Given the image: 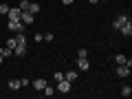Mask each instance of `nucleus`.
<instances>
[{
  "instance_id": "f257e3e1",
  "label": "nucleus",
  "mask_w": 132,
  "mask_h": 99,
  "mask_svg": "<svg viewBox=\"0 0 132 99\" xmlns=\"http://www.w3.org/2000/svg\"><path fill=\"white\" fill-rule=\"evenodd\" d=\"M9 29L13 33H24V24L20 20H9Z\"/></svg>"
},
{
  "instance_id": "f03ea898",
  "label": "nucleus",
  "mask_w": 132,
  "mask_h": 99,
  "mask_svg": "<svg viewBox=\"0 0 132 99\" xmlns=\"http://www.w3.org/2000/svg\"><path fill=\"white\" fill-rule=\"evenodd\" d=\"M33 20H35V15L31 11H22V15H20V22L22 24H33Z\"/></svg>"
},
{
  "instance_id": "7ed1b4c3",
  "label": "nucleus",
  "mask_w": 132,
  "mask_h": 99,
  "mask_svg": "<svg viewBox=\"0 0 132 99\" xmlns=\"http://www.w3.org/2000/svg\"><path fill=\"white\" fill-rule=\"evenodd\" d=\"M130 75V66L128 64H117V77H128Z\"/></svg>"
},
{
  "instance_id": "20e7f679",
  "label": "nucleus",
  "mask_w": 132,
  "mask_h": 99,
  "mask_svg": "<svg viewBox=\"0 0 132 99\" xmlns=\"http://www.w3.org/2000/svg\"><path fill=\"white\" fill-rule=\"evenodd\" d=\"M119 31H121L123 35H126V38H130V35H132V22L128 20L126 24H121V27H119Z\"/></svg>"
},
{
  "instance_id": "39448f33",
  "label": "nucleus",
  "mask_w": 132,
  "mask_h": 99,
  "mask_svg": "<svg viewBox=\"0 0 132 99\" xmlns=\"http://www.w3.org/2000/svg\"><path fill=\"white\" fill-rule=\"evenodd\" d=\"M126 22H128V15H126V13H119L117 18H114L112 27H114V29H119V27H121V24H126Z\"/></svg>"
},
{
  "instance_id": "423d86ee",
  "label": "nucleus",
  "mask_w": 132,
  "mask_h": 99,
  "mask_svg": "<svg viewBox=\"0 0 132 99\" xmlns=\"http://www.w3.org/2000/svg\"><path fill=\"white\" fill-rule=\"evenodd\" d=\"M13 55L24 57V55H27V44H15V48H13Z\"/></svg>"
},
{
  "instance_id": "0eeeda50",
  "label": "nucleus",
  "mask_w": 132,
  "mask_h": 99,
  "mask_svg": "<svg viewBox=\"0 0 132 99\" xmlns=\"http://www.w3.org/2000/svg\"><path fill=\"white\" fill-rule=\"evenodd\" d=\"M57 90H60V93H68V90H71V81H66V79L57 81Z\"/></svg>"
},
{
  "instance_id": "6e6552de",
  "label": "nucleus",
  "mask_w": 132,
  "mask_h": 99,
  "mask_svg": "<svg viewBox=\"0 0 132 99\" xmlns=\"http://www.w3.org/2000/svg\"><path fill=\"white\" fill-rule=\"evenodd\" d=\"M9 20H20V15H22V11H20V7H15V9H9Z\"/></svg>"
},
{
  "instance_id": "1a4fd4ad",
  "label": "nucleus",
  "mask_w": 132,
  "mask_h": 99,
  "mask_svg": "<svg viewBox=\"0 0 132 99\" xmlns=\"http://www.w3.org/2000/svg\"><path fill=\"white\" fill-rule=\"evenodd\" d=\"M77 66H79V71H88L90 62L86 60V57H77Z\"/></svg>"
},
{
  "instance_id": "9d476101",
  "label": "nucleus",
  "mask_w": 132,
  "mask_h": 99,
  "mask_svg": "<svg viewBox=\"0 0 132 99\" xmlns=\"http://www.w3.org/2000/svg\"><path fill=\"white\" fill-rule=\"evenodd\" d=\"M44 86H46V79H42V77L33 81V88H35V90H44Z\"/></svg>"
},
{
  "instance_id": "9b49d317",
  "label": "nucleus",
  "mask_w": 132,
  "mask_h": 99,
  "mask_svg": "<svg viewBox=\"0 0 132 99\" xmlns=\"http://www.w3.org/2000/svg\"><path fill=\"white\" fill-rule=\"evenodd\" d=\"M64 79H66V81H71V84H73V81L77 79V73H75V71H68V73H64Z\"/></svg>"
},
{
  "instance_id": "f8f14e48",
  "label": "nucleus",
  "mask_w": 132,
  "mask_h": 99,
  "mask_svg": "<svg viewBox=\"0 0 132 99\" xmlns=\"http://www.w3.org/2000/svg\"><path fill=\"white\" fill-rule=\"evenodd\" d=\"M9 88H11V90H20V88H22L20 79H9Z\"/></svg>"
},
{
  "instance_id": "ddd939ff",
  "label": "nucleus",
  "mask_w": 132,
  "mask_h": 99,
  "mask_svg": "<svg viewBox=\"0 0 132 99\" xmlns=\"http://www.w3.org/2000/svg\"><path fill=\"white\" fill-rule=\"evenodd\" d=\"M42 93H44V97H53V95H55V88H53V86H44V90H42Z\"/></svg>"
},
{
  "instance_id": "4468645a",
  "label": "nucleus",
  "mask_w": 132,
  "mask_h": 99,
  "mask_svg": "<svg viewBox=\"0 0 132 99\" xmlns=\"http://www.w3.org/2000/svg\"><path fill=\"white\" fill-rule=\"evenodd\" d=\"M27 11H31L33 15H35V13H40V5H33V2H31V5H29V9H27Z\"/></svg>"
},
{
  "instance_id": "2eb2a0df",
  "label": "nucleus",
  "mask_w": 132,
  "mask_h": 99,
  "mask_svg": "<svg viewBox=\"0 0 132 99\" xmlns=\"http://www.w3.org/2000/svg\"><path fill=\"white\" fill-rule=\"evenodd\" d=\"M121 95H123V97H130V95H132V88H130V86H123V88H121Z\"/></svg>"
},
{
  "instance_id": "dca6fc26",
  "label": "nucleus",
  "mask_w": 132,
  "mask_h": 99,
  "mask_svg": "<svg viewBox=\"0 0 132 99\" xmlns=\"http://www.w3.org/2000/svg\"><path fill=\"white\" fill-rule=\"evenodd\" d=\"M114 60H117V64H126V60H128V57L123 55V53H119V55L114 57Z\"/></svg>"
},
{
  "instance_id": "f3484780",
  "label": "nucleus",
  "mask_w": 132,
  "mask_h": 99,
  "mask_svg": "<svg viewBox=\"0 0 132 99\" xmlns=\"http://www.w3.org/2000/svg\"><path fill=\"white\" fill-rule=\"evenodd\" d=\"M7 48H11V51L15 48V38H9V40H7Z\"/></svg>"
},
{
  "instance_id": "a211bd4d",
  "label": "nucleus",
  "mask_w": 132,
  "mask_h": 99,
  "mask_svg": "<svg viewBox=\"0 0 132 99\" xmlns=\"http://www.w3.org/2000/svg\"><path fill=\"white\" fill-rule=\"evenodd\" d=\"M29 5H31L29 0H22V2H20V11H27V9H29Z\"/></svg>"
},
{
  "instance_id": "6ab92c4d",
  "label": "nucleus",
  "mask_w": 132,
  "mask_h": 99,
  "mask_svg": "<svg viewBox=\"0 0 132 99\" xmlns=\"http://www.w3.org/2000/svg\"><path fill=\"white\" fill-rule=\"evenodd\" d=\"M9 9H11L9 5H0V13H2V15H7V13H9Z\"/></svg>"
},
{
  "instance_id": "aec40b11",
  "label": "nucleus",
  "mask_w": 132,
  "mask_h": 99,
  "mask_svg": "<svg viewBox=\"0 0 132 99\" xmlns=\"http://www.w3.org/2000/svg\"><path fill=\"white\" fill-rule=\"evenodd\" d=\"M53 79H55V81H62V79H64V73H55V75H53Z\"/></svg>"
},
{
  "instance_id": "412c9836",
  "label": "nucleus",
  "mask_w": 132,
  "mask_h": 99,
  "mask_svg": "<svg viewBox=\"0 0 132 99\" xmlns=\"http://www.w3.org/2000/svg\"><path fill=\"white\" fill-rule=\"evenodd\" d=\"M88 55V51H86V48H79V51H77V57H86Z\"/></svg>"
},
{
  "instance_id": "4be33fe9",
  "label": "nucleus",
  "mask_w": 132,
  "mask_h": 99,
  "mask_svg": "<svg viewBox=\"0 0 132 99\" xmlns=\"http://www.w3.org/2000/svg\"><path fill=\"white\" fill-rule=\"evenodd\" d=\"M33 40H35V42H44V35H42V33H35V38H33Z\"/></svg>"
},
{
  "instance_id": "5701e85b",
  "label": "nucleus",
  "mask_w": 132,
  "mask_h": 99,
  "mask_svg": "<svg viewBox=\"0 0 132 99\" xmlns=\"http://www.w3.org/2000/svg\"><path fill=\"white\" fill-rule=\"evenodd\" d=\"M53 40V33H44V42H51Z\"/></svg>"
},
{
  "instance_id": "b1692460",
  "label": "nucleus",
  "mask_w": 132,
  "mask_h": 99,
  "mask_svg": "<svg viewBox=\"0 0 132 99\" xmlns=\"http://www.w3.org/2000/svg\"><path fill=\"white\" fill-rule=\"evenodd\" d=\"M20 84H22V88H24V86H29V84H31V81H29L27 77H22V79H20Z\"/></svg>"
},
{
  "instance_id": "393cba45",
  "label": "nucleus",
  "mask_w": 132,
  "mask_h": 99,
  "mask_svg": "<svg viewBox=\"0 0 132 99\" xmlns=\"http://www.w3.org/2000/svg\"><path fill=\"white\" fill-rule=\"evenodd\" d=\"M75 0H62V5H73Z\"/></svg>"
},
{
  "instance_id": "a878e982",
  "label": "nucleus",
  "mask_w": 132,
  "mask_h": 99,
  "mask_svg": "<svg viewBox=\"0 0 132 99\" xmlns=\"http://www.w3.org/2000/svg\"><path fill=\"white\" fill-rule=\"evenodd\" d=\"M88 2H90V5H95V2H99V0H88Z\"/></svg>"
},
{
  "instance_id": "bb28decb",
  "label": "nucleus",
  "mask_w": 132,
  "mask_h": 99,
  "mask_svg": "<svg viewBox=\"0 0 132 99\" xmlns=\"http://www.w3.org/2000/svg\"><path fill=\"white\" fill-rule=\"evenodd\" d=\"M0 64H2V55H0Z\"/></svg>"
},
{
  "instance_id": "cd10ccee",
  "label": "nucleus",
  "mask_w": 132,
  "mask_h": 99,
  "mask_svg": "<svg viewBox=\"0 0 132 99\" xmlns=\"http://www.w3.org/2000/svg\"><path fill=\"white\" fill-rule=\"evenodd\" d=\"M101 2H106V0H101Z\"/></svg>"
}]
</instances>
